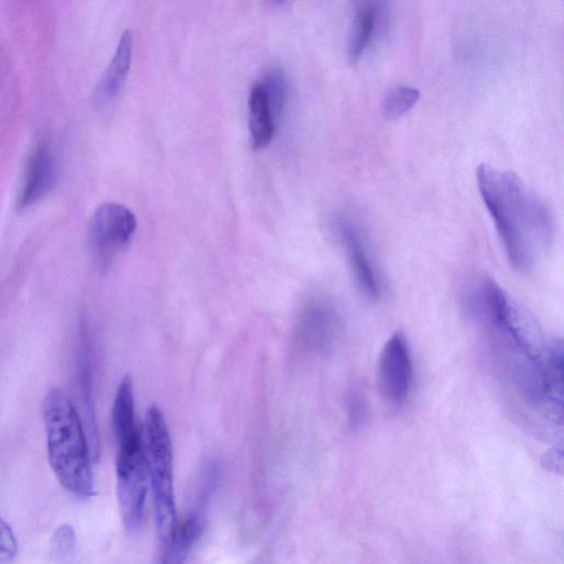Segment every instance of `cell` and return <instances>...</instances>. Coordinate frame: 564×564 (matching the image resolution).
<instances>
[{
    "instance_id": "obj_18",
    "label": "cell",
    "mask_w": 564,
    "mask_h": 564,
    "mask_svg": "<svg viewBox=\"0 0 564 564\" xmlns=\"http://www.w3.org/2000/svg\"><path fill=\"white\" fill-rule=\"evenodd\" d=\"M17 541L10 525L0 517V558L11 561L17 554Z\"/></svg>"
},
{
    "instance_id": "obj_7",
    "label": "cell",
    "mask_w": 564,
    "mask_h": 564,
    "mask_svg": "<svg viewBox=\"0 0 564 564\" xmlns=\"http://www.w3.org/2000/svg\"><path fill=\"white\" fill-rule=\"evenodd\" d=\"M377 386L382 398L393 406L403 405L413 388L414 366L406 337L393 333L384 343L377 364Z\"/></svg>"
},
{
    "instance_id": "obj_15",
    "label": "cell",
    "mask_w": 564,
    "mask_h": 564,
    "mask_svg": "<svg viewBox=\"0 0 564 564\" xmlns=\"http://www.w3.org/2000/svg\"><path fill=\"white\" fill-rule=\"evenodd\" d=\"M420 99V91L408 85H398L383 98V113L388 119H398L410 111Z\"/></svg>"
},
{
    "instance_id": "obj_8",
    "label": "cell",
    "mask_w": 564,
    "mask_h": 564,
    "mask_svg": "<svg viewBox=\"0 0 564 564\" xmlns=\"http://www.w3.org/2000/svg\"><path fill=\"white\" fill-rule=\"evenodd\" d=\"M333 230L347 256L360 292L369 300L381 297L383 282L368 238L361 227L345 216L333 220Z\"/></svg>"
},
{
    "instance_id": "obj_17",
    "label": "cell",
    "mask_w": 564,
    "mask_h": 564,
    "mask_svg": "<svg viewBox=\"0 0 564 564\" xmlns=\"http://www.w3.org/2000/svg\"><path fill=\"white\" fill-rule=\"evenodd\" d=\"M260 82L265 88L275 119H279L284 110L288 96L285 75L280 68H270Z\"/></svg>"
},
{
    "instance_id": "obj_10",
    "label": "cell",
    "mask_w": 564,
    "mask_h": 564,
    "mask_svg": "<svg viewBox=\"0 0 564 564\" xmlns=\"http://www.w3.org/2000/svg\"><path fill=\"white\" fill-rule=\"evenodd\" d=\"M56 178V162L46 141L40 142L28 158L17 206L29 207L46 195Z\"/></svg>"
},
{
    "instance_id": "obj_19",
    "label": "cell",
    "mask_w": 564,
    "mask_h": 564,
    "mask_svg": "<svg viewBox=\"0 0 564 564\" xmlns=\"http://www.w3.org/2000/svg\"><path fill=\"white\" fill-rule=\"evenodd\" d=\"M74 542V533L72 528L69 527H62L58 529L55 535V544L58 549H61L63 552L68 551Z\"/></svg>"
},
{
    "instance_id": "obj_6",
    "label": "cell",
    "mask_w": 564,
    "mask_h": 564,
    "mask_svg": "<svg viewBox=\"0 0 564 564\" xmlns=\"http://www.w3.org/2000/svg\"><path fill=\"white\" fill-rule=\"evenodd\" d=\"M340 330L341 321L334 303L325 297L312 299L295 321V349L308 356L326 355L338 340Z\"/></svg>"
},
{
    "instance_id": "obj_1",
    "label": "cell",
    "mask_w": 564,
    "mask_h": 564,
    "mask_svg": "<svg viewBox=\"0 0 564 564\" xmlns=\"http://www.w3.org/2000/svg\"><path fill=\"white\" fill-rule=\"evenodd\" d=\"M464 305L485 332L491 367L503 388L528 412L561 429L562 340L536 344L509 296L489 278L469 289Z\"/></svg>"
},
{
    "instance_id": "obj_13",
    "label": "cell",
    "mask_w": 564,
    "mask_h": 564,
    "mask_svg": "<svg viewBox=\"0 0 564 564\" xmlns=\"http://www.w3.org/2000/svg\"><path fill=\"white\" fill-rule=\"evenodd\" d=\"M133 48V35L130 30L122 33L116 53L101 77L95 99L99 106L110 102L120 91L130 69Z\"/></svg>"
},
{
    "instance_id": "obj_11",
    "label": "cell",
    "mask_w": 564,
    "mask_h": 564,
    "mask_svg": "<svg viewBox=\"0 0 564 564\" xmlns=\"http://www.w3.org/2000/svg\"><path fill=\"white\" fill-rule=\"evenodd\" d=\"M383 3L367 1L358 4L347 43L350 64L357 63L376 40L386 18Z\"/></svg>"
},
{
    "instance_id": "obj_5",
    "label": "cell",
    "mask_w": 564,
    "mask_h": 564,
    "mask_svg": "<svg viewBox=\"0 0 564 564\" xmlns=\"http://www.w3.org/2000/svg\"><path fill=\"white\" fill-rule=\"evenodd\" d=\"M142 435L155 524L162 542L173 531L178 520L173 487L171 436L165 417L155 405L147 411Z\"/></svg>"
},
{
    "instance_id": "obj_2",
    "label": "cell",
    "mask_w": 564,
    "mask_h": 564,
    "mask_svg": "<svg viewBox=\"0 0 564 564\" xmlns=\"http://www.w3.org/2000/svg\"><path fill=\"white\" fill-rule=\"evenodd\" d=\"M476 175L509 262L520 271L531 269L552 242L551 209L512 172L481 163Z\"/></svg>"
},
{
    "instance_id": "obj_16",
    "label": "cell",
    "mask_w": 564,
    "mask_h": 564,
    "mask_svg": "<svg viewBox=\"0 0 564 564\" xmlns=\"http://www.w3.org/2000/svg\"><path fill=\"white\" fill-rule=\"evenodd\" d=\"M346 423L349 430L358 431L368 421L369 406L366 394L359 384H352L345 400Z\"/></svg>"
},
{
    "instance_id": "obj_3",
    "label": "cell",
    "mask_w": 564,
    "mask_h": 564,
    "mask_svg": "<svg viewBox=\"0 0 564 564\" xmlns=\"http://www.w3.org/2000/svg\"><path fill=\"white\" fill-rule=\"evenodd\" d=\"M51 467L61 485L78 497L95 495L91 455L80 419L68 397L52 388L43 401Z\"/></svg>"
},
{
    "instance_id": "obj_12",
    "label": "cell",
    "mask_w": 564,
    "mask_h": 564,
    "mask_svg": "<svg viewBox=\"0 0 564 564\" xmlns=\"http://www.w3.org/2000/svg\"><path fill=\"white\" fill-rule=\"evenodd\" d=\"M204 527L205 517L199 510L192 511L177 521L173 531L162 541V551L156 564H185Z\"/></svg>"
},
{
    "instance_id": "obj_4",
    "label": "cell",
    "mask_w": 564,
    "mask_h": 564,
    "mask_svg": "<svg viewBox=\"0 0 564 564\" xmlns=\"http://www.w3.org/2000/svg\"><path fill=\"white\" fill-rule=\"evenodd\" d=\"M112 429L119 510L126 529L135 531L143 521L149 477L143 435L132 405L120 404L112 410Z\"/></svg>"
},
{
    "instance_id": "obj_9",
    "label": "cell",
    "mask_w": 564,
    "mask_h": 564,
    "mask_svg": "<svg viewBox=\"0 0 564 564\" xmlns=\"http://www.w3.org/2000/svg\"><path fill=\"white\" fill-rule=\"evenodd\" d=\"M135 228L134 214L121 204L105 203L96 209L89 224L88 241L102 267L130 242Z\"/></svg>"
},
{
    "instance_id": "obj_14",
    "label": "cell",
    "mask_w": 564,
    "mask_h": 564,
    "mask_svg": "<svg viewBox=\"0 0 564 564\" xmlns=\"http://www.w3.org/2000/svg\"><path fill=\"white\" fill-rule=\"evenodd\" d=\"M275 121L265 88L259 80L253 84L248 97L249 132L254 149H262L271 142Z\"/></svg>"
}]
</instances>
